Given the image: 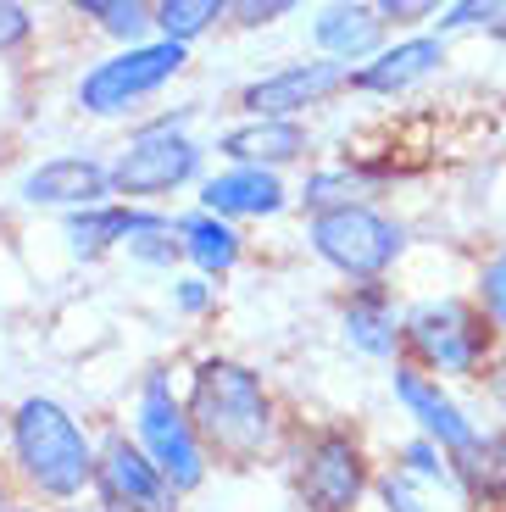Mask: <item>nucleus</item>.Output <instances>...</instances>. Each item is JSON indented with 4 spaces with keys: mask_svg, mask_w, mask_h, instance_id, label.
Instances as JSON below:
<instances>
[{
    "mask_svg": "<svg viewBox=\"0 0 506 512\" xmlns=\"http://www.w3.org/2000/svg\"><path fill=\"white\" fill-rule=\"evenodd\" d=\"M67 512H106V507H67Z\"/></svg>",
    "mask_w": 506,
    "mask_h": 512,
    "instance_id": "nucleus-36",
    "label": "nucleus"
},
{
    "mask_svg": "<svg viewBox=\"0 0 506 512\" xmlns=\"http://www.w3.org/2000/svg\"><path fill=\"white\" fill-rule=\"evenodd\" d=\"M178 240H184V262H190L195 273H206V279H223V273L240 268V229H234V218H223V212H206V206H195V212H184L178 218Z\"/></svg>",
    "mask_w": 506,
    "mask_h": 512,
    "instance_id": "nucleus-19",
    "label": "nucleus"
},
{
    "mask_svg": "<svg viewBox=\"0 0 506 512\" xmlns=\"http://www.w3.org/2000/svg\"><path fill=\"white\" fill-rule=\"evenodd\" d=\"M17 195L28 206H56V212L112 201V162H95V156H45L39 167L23 173Z\"/></svg>",
    "mask_w": 506,
    "mask_h": 512,
    "instance_id": "nucleus-14",
    "label": "nucleus"
},
{
    "mask_svg": "<svg viewBox=\"0 0 506 512\" xmlns=\"http://www.w3.org/2000/svg\"><path fill=\"white\" fill-rule=\"evenodd\" d=\"M490 39H501V45H506V17H501V28H495V34Z\"/></svg>",
    "mask_w": 506,
    "mask_h": 512,
    "instance_id": "nucleus-35",
    "label": "nucleus"
},
{
    "mask_svg": "<svg viewBox=\"0 0 506 512\" xmlns=\"http://www.w3.org/2000/svg\"><path fill=\"white\" fill-rule=\"evenodd\" d=\"M140 223H151V206H134V201L106 206V201H95V206L67 212L62 234H67V245H73L84 262H95V256H106V251H123L128 234L140 229Z\"/></svg>",
    "mask_w": 506,
    "mask_h": 512,
    "instance_id": "nucleus-18",
    "label": "nucleus"
},
{
    "mask_svg": "<svg viewBox=\"0 0 506 512\" xmlns=\"http://www.w3.org/2000/svg\"><path fill=\"white\" fill-rule=\"evenodd\" d=\"M451 462L468 501H479V507H501L506 501V429H490V435L479 429V440L468 451H456Z\"/></svg>",
    "mask_w": 506,
    "mask_h": 512,
    "instance_id": "nucleus-20",
    "label": "nucleus"
},
{
    "mask_svg": "<svg viewBox=\"0 0 506 512\" xmlns=\"http://www.w3.org/2000/svg\"><path fill=\"white\" fill-rule=\"evenodd\" d=\"M173 301H178V312H206V307H212L206 273H201V279H184V284H178V290H173Z\"/></svg>",
    "mask_w": 506,
    "mask_h": 512,
    "instance_id": "nucleus-31",
    "label": "nucleus"
},
{
    "mask_svg": "<svg viewBox=\"0 0 506 512\" xmlns=\"http://www.w3.org/2000/svg\"><path fill=\"white\" fill-rule=\"evenodd\" d=\"M0 512H34V507H0Z\"/></svg>",
    "mask_w": 506,
    "mask_h": 512,
    "instance_id": "nucleus-37",
    "label": "nucleus"
},
{
    "mask_svg": "<svg viewBox=\"0 0 506 512\" xmlns=\"http://www.w3.org/2000/svg\"><path fill=\"white\" fill-rule=\"evenodd\" d=\"M395 462H401L406 474H418L429 490H462V485H456V462H451V451H445L440 440H429V435L406 440V446L395 451Z\"/></svg>",
    "mask_w": 506,
    "mask_h": 512,
    "instance_id": "nucleus-23",
    "label": "nucleus"
},
{
    "mask_svg": "<svg viewBox=\"0 0 506 512\" xmlns=\"http://www.w3.org/2000/svg\"><path fill=\"white\" fill-rule=\"evenodd\" d=\"M367 485V457L351 429H317L295 457V496L306 512H356Z\"/></svg>",
    "mask_w": 506,
    "mask_h": 512,
    "instance_id": "nucleus-8",
    "label": "nucleus"
},
{
    "mask_svg": "<svg viewBox=\"0 0 506 512\" xmlns=\"http://www.w3.org/2000/svg\"><path fill=\"white\" fill-rule=\"evenodd\" d=\"M495 323L490 312L473 301V295H434L406 307V362L440 373V379H462V373H479L495 357Z\"/></svg>",
    "mask_w": 506,
    "mask_h": 512,
    "instance_id": "nucleus-3",
    "label": "nucleus"
},
{
    "mask_svg": "<svg viewBox=\"0 0 506 512\" xmlns=\"http://www.w3.org/2000/svg\"><path fill=\"white\" fill-rule=\"evenodd\" d=\"M440 67H445V34L440 28H434V34H401V39H384V51H373L362 67H351V90L395 101V95L423 90Z\"/></svg>",
    "mask_w": 506,
    "mask_h": 512,
    "instance_id": "nucleus-11",
    "label": "nucleus"
},
{
    "mask_svg": "<svg viewBox=\"0 0 506 512\" xmlns=\"http://www.w3.org/2000/svg\"><path fill=\"white\" fill-rule=\"evenodd\" d=\"M379 501H384V512H429V485H423L418 474H406L401 462H395L390 474H379Z\"/></svg>",
    "mask_w": 506,
    "mask_h": 512,
    "instance_id": "nucleus-27",
    "label": "nucleus"
},
{
    "mask_svg": "<svg viewBox=\"0 0 506 512\" xmlns=\"http://www.w3.org/2000/svg\"><path fill=\"white\" fill-rule=\"evenodd\" d=\"M373 6H379V17L390 28H429L440 23V12L451 0H373Z\"/></svg>",
    "mask_w": 506,
    "mask_h": 512,
    "instance_id": "nucleus-28",
    "label": "nucleus"
},
{
    "mask_svg": "<svg viewBox=\"0 0 506 512\" xmlns=\"http://www.w3.org/2000/svg\"><path fill=\"white\" fill-rule=\"evenodd\" d=\"M95 28H101L112 45H140V39H156V0H117Z\"/></svg>",
    "mask_w": 506,
    "mask_h": 512,
    "instance_id": "nucleus-24",
    "label": "nucleus"
},
{
    "mask_svg": "<svg viewBox=\"0 0 506 512\" xmlns=\"http://www.w3.org/2000/svg\"><path fill=\"white\" fill-rule=\"evenodd\" d=\"M340 334L345 346L367 362H401L406 351V307L384 290V279L351 284V295L340 301Z\"/></svg>",
    "mask_w": 506,
    "mask_h": 512,
    "instance_id": "nucleus-12",
    "label": "nucleus"
},
{
    "mask_svg": "<svg viewBox=\"0 0 506 512\" xmlns=\"http://www.w3.org/2000/svg\"><path fill=\"white\" fill-rule=\"evenodd\" d=\"M201 140H190L184 112L156 117V123L134 128L128 145L112 156V195L117 201H162V195L184 190L201 179Z\"/></svg>",
    "mask_w": 506,
    "mask_h": 512,
    "instance_id": "nucleus-6",
    "label": "nucleus"
},
{
    "mask_svg": "<svg viewBox=\"0 0 506 512\" xmlns=\"http://www.w3.org/2000/svg\"><path fill=\"white\" fill-rule=\"evenodd\" d=\"M117 0H67V12H78V17H89V23H101L106 12H112Z\"/></svg>",
    "mask_w": 506,
    "mask_h": 512,
    "instance_id": "nucleus-33",
    "label": "nucleus"
},
{
    "mask_svg": "<svg viewBox=\"0 0 506 512\" xmlns=\"http://www.w3.org/2000/svg\"><path fill=\"white\" fill-rule=\"evenodd\" d=\"M501 17H506V0H451L434 28H440L445 39L451 34H495Z\"/></svg>",
    "mask_w": 506,
    "mask_h": 512,
    "instance_id": "nucleus-25",
    "label": "nucleus"
},
{
    "mask_svg": "<svg viewBox=\"0 0 506 512\" xmlns=\"http://www.w3.org/2000/svg\"><path fill=\"white\" fill-rule=\"evenodd\" d=\"M484 384H490V401H495V407L506 412V346L495 351L490 362H484Z\"/></svg>",
    "mask_w": 506,
    "mask_h": 512,
    "instance_id": "nucleus-32",
    "label": "nucleus"
},
{
    "mask_svg": "<svg viewBox=\"0 0 506 512\" xmlns=\"http://www.w3.org/2000/svg\"><path fill=\"white\" fill-rule=\"evenodd\" d=\"M390 23L379 17L373 0H329L323 12L312 17V45L317 56H334L345 67H362L373 51H384Z\"/></svg>",
    "mask_w": 506,
    "mask_h": 512,
    "instance_id": "nucleus-16",
    "label": "nucleus"
},
{
    "mask_svg": "<svg viewBox=\"0 0 506 512\" xmlns=\"http://www.w3.org/2000/svg\"><path fill=\"white\" fill-rule=\"evenodd\" d=\"M306 245H312L317 262L334 268L340 279L367 284V279H384V273L406 256V223L390 218V212L373 206V201H351V206L312 212Z\"/></svg>",
    "mask_w": 506,
    "mask_h": 512,
    "instance_id": "nucleus-4",
    "label": "nucleus"
},
{
    "mask_svg": "<svg viewBox=\"0 0 506 512\" xmlns=\"http://www.w3.org/2000/svg\"><path fill=\"white\" fill-rule=\"evenodd\" d=\"M6 429H12V412L0 407V440H6Z\"/></svg>",
    "mask_w": 506,
    "mask_h": 512,
    "instance_id": "nucleus-34",
    "label": "nucleus"
},
{
    "mask_svg": "<svg viewBox=\"0 0 506 512\" xmlns=\"http://www.w3.org/2000/svg\"><path fill=\"white\" fill-rule=\"evenodd\" d=\"M351 90V67L334 56H306V62L273 67V73L251 78L240 90V112L245 117H301L312 106H329L334 95Z\"/></svg>",
    "mask_w": 506,
    "mask_h": 512,
    "instance_id": "nucleus-10",
    "label": "nucleus"
},
{
    "mask_svg": "<svg viewBox=\"0 0 506 512\" xmlns=\"http://www.w3.org/2000/svg\"><path fill=\"white\" fill-rule=\"evenodd\" d=\"M306 0H234V17L228 23L234 28H273L279 17H290V12H301Z\"/></svg>",
    "mask_w": 506,
    "mask_h": 512,
    "instance_id": "nucleus-30",
    "label": "nucleus"
},
{
    "mask_svg": "<svg viewBox=\"0 0 506 512\" xmlns=\"http://www.w3.org/2000/svg\"><path fill=\"white\" fill-rule=\"evenodd\" d=\"M134 440L151 451V462L173 479L178 490H195L206 479V457H212V451L201 446V435H195V423H190V407L173 396L167 373H151V379L140 384Z\"/></svg>",
    "mask_w": 506,
    "mask_h": 512,
    "instance_id": "nucleus-7",
    "label": "nucleus"
},
{
    "mask_svg": "<svg viewBox=\"0 0 506 512\" xmlns=\"http://www.w3.org/2000/svg\"><path fill=\"white\" fill-rule=\"evenodd\" d=\"M6 446L23 485L45 501H78L95 490V446H89L84 423L62 407L56 396H23L12 407Z\"/></svg>",
    "mask_w": 506,
    "mask_h": 512,
    "instance_id": "nucleus-2",
    "label": "nucleus"
},
{
    "mask_svg": "<svg viewBox=\"0 0 506 512\" xmlns=\"http://www.w3.org/2000/svg\"><path fill=\"white\" fill-rule=\"evenodd\" d=\"M217 151L228 162H256V167H290L312 151V134H306L301 117H245L228 134H217Z\"/></svg>",
    "mask_w": 506,
    "mask_h": 512,
    "instance_id": "nucleus-17",
    "label": "nucleus"
},
{
    "mask_svg": "<svg viewBox=\"0 0 506 512\" xmlns=\"http://www.w3.org/2000/svg\"><path fill=\"white\" fill-rule=\"evenodd\" d=\"M34 39V6L28 0H0V56L23 51Z\"/></svg>",
    "mask_w": 506,
    "mask_h": 512,
    "instance_id": "nucleus-29",
    "label": "nucleus"
},
{
    "mask_svg": "<svg viewBox=\"0 0 506 512\" xmlns=\"http://www.w3.org/2000/svg\"><path fill=\"white\" fill-rule=\"evenodd\" d=\"M384 173L362 162H329V167H312L301 184V206L306 212H329V206H351V201H373L384 190Z\"/></svg>",
    "mask_w": 506,
    "mask_h": 512,
    "instance_id": "nucleus-21",
    "label": "nucleus"
},
{
    "mask_svg": "<svg viewBox=\"0 0 506 512\" xmlns=\"http://www.w3.org/2000/svg\"><path fill=\"white\" fill-rule=\"evenodd\" d=\"M473 301H479V307L490 312V323L506 334V245L479 262V273H473Z\"/></svg>",
    "mask_w": 506,
    "mask_h": 512,
    "instance_id": "nucleus-26",
    "label": "nucleus"
},
{
    "mask_svg": "<svg viewBox=\"0 0 506 512\" xmlns=\"http://www.w3.org/2000/svg\"><path fill=\"white\" fill-rule=\"evenodd\" d=\"M395 401L406 407V418L418 423L429 440H440L445 451H468L479 440V423L456 407V396L440 384V373L418 368V362H395Z\"/></svg>",
    "mask_w": 506,
    "mask_h": 512,
    "instance_id": "nucleus-13",
    "label": "nucleus"
},
{
    "mask_svg": "<svg viewBox=\"0 0 506 512\" xmlns=\"http://www.w3.org/2000/svg\"><path fill=\"white\" fill-rule=\"evenodd\" d=\"M95 496L106 512H178L184 490L156 468L140 440L106 435L95 451Z\"/></svg>",
    "mask_w": 506,
    "mask_h": 512,
    "instance_id": "nucleus-9",
    "label": "nucleus"
},
{
    "mask_svg": "<svg viewBox=\"0 0 506 512\" xmlns=\"http://www.w3.org/2000/svg\"><path fill=\"white\" fill-rule=\"evenodd\" d=\"M223 17H234V0H156V34L184 39V45L212 34Z\"/></svg>",
    "mask_w": 506,
    "mask_h": 512,
    "instance_id": "nucleus-22",
    "label": "nucleus"
},
{
    "mask_svg": "<svg viewBox=\"0 0 506 512\" xmlns=\"http://www.w3.org/2000/svg\"><path fill=\"white\" fill-rule=\"evenodd\" d=\"M201 206L206 212H223V218H279L290 206L279 167H256V162H228L223 173H206L201 179Z\"/></svg>",
    "mask_w": 506,
    "mask_h": 512,
    "instance_id": "nucleus-15",
    "label": "nucleus"
},
{
    "mask_svg": "<svg viewBox=\"0 0 506 512\" xmlns=\"http://www.w3.org/2000/svg\"><path fill=\"white\" fill-rule=\"evenodd\" d=\"M190 423L201 446L223 462H262L279 446V412L256 368L234 357H206L190 379Z\"/></svg>",
    "mask_w": 506,
    "mask_h": 512,
    "instance_id": "nucleus-1",
    "label": "nucleus"
},
{
    "mask_svg": "<svg viewBox=\"0 0 506 512\" xmlns=\"http://www.w3.org/2000/svg\"><path fill=\"white\" fill-rule=\"evenodd\" d=\"M190 67V45L184 39H140V45H117V56L95 62L84 78H78V112L89 117H128L134 106H145L151 95H162L178 73Z\"/></svg>",
    "mask_w": 506,
    "mask_h": 512,
    "instance_id": "nucleus-5",
    "label": "nucleus"
}]
</instances>
